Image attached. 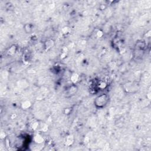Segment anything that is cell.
<instances>
[{
	"mask_svg": "<svg viewBox=\"0 0 151 151\" xmlns=\"http://www.w3.org/2000/svg\"><path fill=\"white\" fill-rule=\"evenodd\" d=\"M109 101V97L106 94H102L98 96L94 100V104L97 108L104 107Z\"/></svg>",
	"mask_w": 151,
	"mask_h": 151,
	"instance_id": "6da1fadb",
	"label": "cell"
},
{
	"mask_svg": "<svg viewBox=\"0 0 151 151\" xmlns=\"http://www.w3.org/2000/svg\"><path fill=\"white\" fill-rule=\"evenodd\" d=\"M33 28H34V26L31 24H27L24 26V29L25 32L28 34H30L32 32Z\"/></svg>",
	"mask_w": 151,
	"mask_h": 151,
	"instance_id": "7a4b0ae2",
	"label": "cell"
}]
</instances>
